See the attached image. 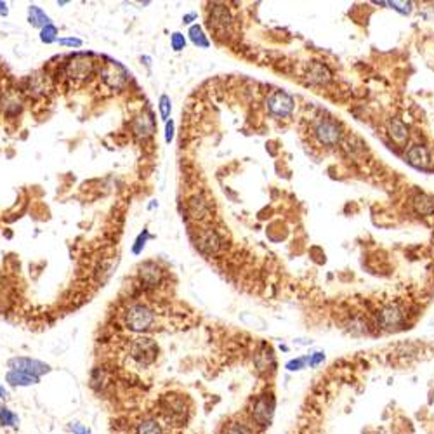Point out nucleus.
<instances>
[{
    "mask_svg": "<svg viewBox=\"0 0 434 434\" xmlns=\"http://www.w3.org/2000/svg\"><path fill=\"white\" fill-rule=\"evenodd\" d=\"M318 138L322 139V143L325 145H333L339 141V129L333 122H322L316 129Z\"/></svg>",
    "mask_w": 434,
    "mask_h": 434,
    "instance_id": "nucleus-16",
    "label": "nucleus"
},
{
    "mask_svg": "<svg viewBox=\"0 0 434 434\" xmlns=\"http://www.w3.org/2000/svg\"><path fill=\"white\" fill-rule=\"evenodd\" d=\"M188 45V38L184 36V33L181 32H174L170 35V47H172L174 52H182Z\"/></svg>",
    "mask_w": 434,
    "mask_h": 434,
    "instance_id": "nucleus-24",
    "label": "nucleus"
},
{
    "mask_svg": "<svg viewBox=\"0 0 434 434\" xmlns=\"http://www.w3.org/2000/svg\"><path fill=\"white\" fill-rule=\"evenodd\" d=\"M219 434H255V426L250 420L245 422V420L233 419L221 427V433Z\"/></svg>",
    "mask_w": 434,
    "mask_h": 434,
    "instance_id": "nucleus-15",
    "label": "nucleus"
},
{
    "mask_svg": "<svg viewBox=\"0 0 434 434\" xmlns=\"http://www.w3.org/2000/svg\"><path fill=\"white\" fill-rule=\"evenodd\" d=\"M96 61L92 54H75L63 65V76L72 83H83L94 76Z\"/></svg>",
    "mask_w": 434,
    "mask_h": 434,
    "instance_id": "nucleus-3",
    "label": "nucleus"
},
{
    "mask_svg": "<svg viewBox=\"0 0 434 434\" xmlns=\"http://www.w3.org/2000/svg\"><path fill=\"white\" fill-rule=\"evenodd\" d=\"M156 129V122H155V115H153L149 109H145L139 115L134 116L132 123H130V130L132 134L139 139V141H146L149 139L153 134H155Z\"/></svg>",
    "mask_w": 434,
    "mask_h": 434,
    "instance_id": "nucleus-11",
    "label": "nucleus"
},
{
    "mask_svg": "<svg viewBox=\"0 0 434 434\" xmlns=\"http://www.w3.org/2000/svg\"><path fill=\"white\" fill-rule=\"evenodd\" d=\"M266 106H268L271 115L282 118V116H287L290 111H292L293 101L289 94H285V92H282V91H276L266 99Z\"/></svg>",
    "mask_w": 434,
    "mask_h": 434,
    "instance_id": "nucleus-13",
    "label": "nucleus"
},
{
    "mask_svg": "<svg viewBox=\"0 0 434 434\" xmlns=\"http://www.w3.org/2000/svg\"><path fill=\"white\" fill-rule=\"evenodd\" d=\"M136 434H163V427L155 417H146L136 426Z\"/></svg>",
    "mask_w": 434,
    "mask_h": 434,
    "instance_id": "nucleus-19",
    "label": "nucleus"
},
{
    "mask_svg": "<svg viewBox=\"0 0 434 434\" xmlns=\"http://www.w3.org/2000/svg\"><path fill=\"white\" fill-rule=\"evenodd\" d=\"M193 243H195L196 250L200 253L207 257H212L216 253L221 252L222 245H224V240L219 235L216 228L212 226H202L198 228L195 233H193Z\"/></svg>",
    "mask_w": 434,
    "mask_h": 434,
    "instance_id": "nucleus-5",
    "label": "nucleus"
},
{
    "mask_svg": "<svg viewBox=\"0 0 434 434\" xmlns=\"http://www.w3.org/2000/svg\"><path fill=\"white\" fill-rule=\"evenodd\" d=\"M174 132H176V125H174V120L170 118L169 122H165V143H172L174 141Z\"/></svg>",
    "mask_w": 434,
    "mask_h": 434,
    "instance_id": "nucleus-28",
    "label": "nucleus"
},
{
    "mask_svg": "<svg viewBox=\"0 0 434 434\" xmlns=\"http://www.w3.org/2000/svg\"><path fill=\"white\" fill-rule=\"evenodd\" d=\"M160 413L169 422V426L182 427L188 424L191 410H189V401L184 395L179 393H167L160 398Z\"/></svg>",
    "mask_w": 434,
    "mask_h": 434,
    "instance_id": "nucleus-1",
    "label": "nucleus"
},
{
    "mask_svg": "<svg viewBox=\"0 0 434 434\" xmlns=\"http://www.w3.org/2000/svg\"><path fill=\"white\" fill-rule=\"evenodd\" d=\"M58 35H59V30H58V26H54L51 23V25H47V26H43L42 30H40V42L42 43H54V42H58Z\"/></svg>",
    "mask_w": 434,
    "mask_h": 434,
    "instance_id": "nucleus-22",
    "label": "nucleus"
},
{
    "mask_svg": "<svg viewBox=\"0 0 434 434\" xmlns=\"http://www.w3.org/2000/svg\"><path fill=\"white\" fill-rule=\"evenodd\" d=\"M59 45H63V47H82L83 45V40L82 38H76V36H65V38H59L58 40Z\"/></svg>",
    "mask_w": 434,
    "mask_h": 434,
    "instance_id": "nucleus-26",
    "label": "nucleus"
},
{
    "mask_svg": "<svg viewBox=\"0 0 434 434\" xmlns=\"http://www.w3.org/2000/svg\"><path fill=\"white\" fill-rule=\"evenodd\" d=\"M304 363H306V360H304V358L292 360V362L287 363V368L292 370V372H293V370H300V368H302V366H304Z\"/></svg>",
    "mask_w": 434,
    "mask_h": 434,
    "instance_id": "nucleus-29",
    "label": "nucleus"
},
{
    "mask_svg": "<svg viewBox=\"0 0 434 434\" xmlns=\"http://www.w3.org/2000/svg\"><path fill=\"white\" fill-rule=\"evenodd\" d=\"M5 382L11 387H30L40 382V377L30 375V373L16 372V370H7L5 373Z\"/></svg>",
    "mask_w": 434,
    "mask_h": 434,
    "instance_id": "nucleus-14",
    "label": "nucleus"
},
{
    "mask_svg": "<svg viewBox=\"0 0 434 434\" xmlns=\"http://www.w3.org/2000/svg\"><path fill=\"white\" fill-rule=\"evenodd\" d=\"M7 366H9V370L30 373V375H35V377H42L52 370L51 365H47L45 362L30 358V356H14V358H11L7 362Z\"/></svg>",
    "mask_w": 434,
    "mask_h": 434,
    "instance_id": "nucleus-10",
    "label": "nucleus"
},
{
    "mask_svg": "<svg viewBox=\"0 0 434 434\" xmlns=\"http://www.w3.org/2000/svg\"><path fill=\"white\" fill-rule=\"evenodd\" d=\"M196 18H198V14H196L195 11H191V12H188V14L182 16V23H184V25H191L193 26V21H195Z\"/></svg>",
    "mask_w": 434,
    "mask_h": 434,
    "instance_id": "nucleus-30",
    "label": "nucleus"
},
{
    "mask_svg": "<svg viewBox=\"0 0 434 434\" xmlns=\"http://www.w3.org/2000/svg\"><path fill=\"white\" fill-rule=\"evenodd\" d=\"M123 325L134 333H146L155 326L156 313L149 308L148 304H130L122 315Z\"/></svg>",
    "mask_w": 434,
    "mask_h": 434,
    "instance_id": "nucleus-2",
    "label": "nucleus"
},
{
    "mask_svg": "<svg viewBox=\"0 0 434 434\" xmlns=\"http://www.w3.org/2000/svg\"><path fill=\"white\" fill-rule=\"evenodd\" d=\"M113 269H115V262H113V259H105V260H101V264H99L98 269H96V276H98L99 282L105 283L106 280L113 275Z\"/></svg>",
    "mask_w": 434,
    "mask_h": 434,
    "instance_id": "nucleus-21",
    "label": "nucleus"
},
{
    "mask_svg": "<svg viewBox=\"0 0 434 434\" xmlns=\"http://www.w3.org/2000/svg\"><path fill=\"white\" fill-rule=\"evenodd\" d=\"M70 431H72L73 434H92L91 427L83 426V424H80V422H72V424H70Z\"/></svg>",
    "mask_w": 434,
    "mask_h": 434,
    "instance_id": "nucleus-27",
    "label": "nucleus"
},
{
    "mask_svg": "<svg viewBox=\"0 0 434 434\" xmlns=\"http://www.w3.org/2000/svg\"><path fill=\"white\" fill-rule=\"evenodd\" d=\"M149 238H151V235H149L148 228H145L138 235V238H136L134 245H132V253H134V255H139V253H143V250H145V247H146V242H148Z\"/></svg>",
    "mask_w": 434,
    "mask_h": 434,
    "instance_id": "nucleus-25",
    "label": "nucleus"
},
{
    "mask_svg": "<svg viewBox=\"0 0 434 434\" xmlns=\"http://www.w3.org/2000/svg\"><path fill=\"white\" fill-rule=\"evenodd\" d=\"M141 61H145V65L148 66V68H149V65H151V63H149V58H148V56H145V58H141Z\"/></svg>",
    "mask_w": 434,
    "mask_h": 434,
    "instance_id": "nucleus-33",
    "label": "nucleus"
},
{
    "mask_svg": "<svg viewBox=\"0 0 434 434\" xmlns=\"http://www.w3.org/2000/svg\"><path fill=\"white\" fill-rule=\"evenodd\" d=\"M98 76L106 87H109L113 91H118V89L125 87L127 82H129V72L125 70V66L109 58H106L105 63L99 65Z\"/></svg>",
    "mask_w": 434,
    "mask_h": 434,
    "instance_id": "nucleus-6",
    "label": "nucleus"
},
{
    "mask_svg": "<svg viewBox=\"0 0 434 434\" xmlns=\"http://www.w3.org/2000/svg\"><path fill=\"white\" fill-rule=\"evenodd\" d=\"M186 214L195 222H207L212 217V202L203 193H193L186 200Z\"/></svg>",
    "mask_w": 434,
    "mask_h": 434,
    "instance_id": "nucleus-9",
    "label": "nucleus"
},
{
    "mask_svg": "<svg viewBox=\"0 0 434 434\" xmlns=\"http://www.w3.org/2000/svg\"><path fill=\"white\" fill-rule=\"evenodd\" d=\"M210 32H214L219 36H226L229 33L233 25V18L229 14V9L224 4H212L209 7V18H207Z\"/></svg>",
    "mask_w": 434,
    "mask_h": 434,
    "instance_id": "nucleus-8",
    "label": "nucleus"
},
{
    "mask_svg": "<svg viewBox=\"0 0 434 434\" xmlns=\"http://www.w3.org/2000/svg\"><path fill=\"white\" fill-rule=\"evenodd\" d=\"M138 280L145 289H156L163 280V271L155 260H146L138 268Z\"/></svg>",
    "mask_w": 434,
    "mask_h": 434,
    "instance_id": "nucleus-12",
    "label": "nucleus"
},
{
    "mask_svg": "<svg viewBox=\"0 0 434 434\" xmlns=\"http://www.w3.org/2000/svg\"><path fill=\"white\" fill-rule=\"evenodd\" d=\"M170 111H172V101H170V98L167 94H162L158 99V113L162 122H169Z\"/></svg>",
    "mask_w": 434,
    "mask_h": 434,
    "instance_id": "nucleus-23",
    "label": "nucleus"
},
{
    "mask_svg": "<svg viewBox=\"0 0 434 434\" xmlns=\"http://www.w3.org/2000/svg\"><path fill=\"white\" fill-rule=\"evenodd\" d=\"M0 426L2 427H11V429H18L19 427V417L14 413L4 401H0Z\"/></svg>",
    "mask_w": 434,
    "mask_h": 434,
    "instance_id": "nucleus-20",
    "label": "nucleus"
},
{
    "mask_svg": "<svg viewBox=\"0 0 434 434\" xmlns=\"http://www.w3.org/2000/svg\"><path fill=\"white\" fill-rule=\"evenodd\" d=\"M129 355L130 358L134 360L139 366L146 368V366L153 365L156 362V356H158V346L153 339L149 337H138L130 342L129 346Z\"/></svg>",
    "mask_w": 434,
    "mask_h": 434,
    "instance_id": "nucleus-7",
    "label": "nucleus"
},
{
    "mask_svg": "<svg viewBox=\"0 0 434 434\" xmlns=\"http://www.w3.org/2000/svg\"><path fill=\"white\" fill-rule=\"evenodd\" d=\"M188 38L191 40L193 45H195V47H198V49H209L210 47L209 36L205 35V32H203V28L198 25V23H195L193 26H189Z\"/></svg>",
    "mask_w": 434,
    "mask_h": 434,
    "instance_id": "nucleus-18",
    "label": "nucleus"
},
{
    "mask_svg": "<svg viewBox=\"0 0 434 434\" xmlns=\"http://www.w3.org/2000/svg\"><path fill=\"white\" fill-rule=\"evenodd\" d=\"M275 408H276V399L273 393H264V395L257 396L252 401V406H250L249 410L250 422L260 431L268 429L273 422V417H275Z\"/></svg>",
    "mask_w": 434,
    "mask_h": 434,
    "instance_id": "nucleus-4",
    "label": "nucleus"
},
{
    "mask_svg": "<svg viewBox=\"0 0 434 434\" xmlns=\"http://www.w3.org/2000/svg\"><path fill=\"white\" fill-rule=\"evenodd\" d=\"M9 398V391H7V387L4 386V384L0 382V399H2V401H5V399Z\"/></svg>",
    "mask_w": 434,
    "mask_h": 434,
    "instance_id": "nucleus-31",
    "label": "nucleus"
},
{
    "mask_svg": "<svg viewBox=\"0 0 434 434\" xmlns=\"http://www.w3.org/2000/svg\"><path fill=\"white\" fill-rule=\"evenodd\" d=\"M7 12H9V9H7V4H5V2H2V0H0V16H7Z\"/></svg>",
    "mask_w": 434,
    "mask_h": 434,
    "instance_id": "nucleus-32",
    "label": "nucleus"
},
{
    "mask_svg": "<svg viewBox=\"0 0 434 434\" xmlns=\"http://www.w3.org/2000/svg\"><path fill=\"white\" fill-rule=\"evenodd\" d=\"M28 23L32 26H35V28H40L42 30L43 26H47L52 23V19L49 18V14L45 11H42V9L38 7V5L32 4L28 7Z\"/></svg>",
    "mask_w": 434,
    "mask_h": 434,
    "instance_id": "nucleus-17",
    "label": "nucleus"
}]
</instances>
